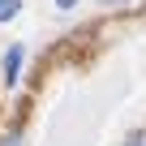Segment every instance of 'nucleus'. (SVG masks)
<instances>
[{"label": "nucleus", "mask_w": 146, "mask_h": 146, "mask_svg": "<svg viewBox=\"0 0 146 146\" xmlns=\"http://www.w3.org/2000/svg\"><path fill=\"white\" fill-rule=\"evenodd\" d=\"M22 56H26V52H22L17 43L5 52V86H17V78H22Z\"/></svg>", "instance_id": "nucleus-1"}, {"label": "nucleus", "mask_w": 146, "mask_h": 146, "mask_svg": "<svg viewBox=\"0 0 146 146\" xmlns=\"http://www.w3.org/2000/svg\"><path fill=\"white\" fill-rule=\"evenodd\" d=\"M17 9H22L17 0H0V22H9V17H17Z\"/></svg>", "instance_id": "nucleus-2"}, {"label": "nucleus", "mask_w": 146, "mask_h": 146, "mask_svg": "<svg viewBox=\"0 0 146 146\" xmlns=\"http://www.w3.org/2000/svg\"><path fill=\"white\" fill-rule=\"evenodd\" d=\"M0 146H22V137H17V133H9V137L0 142Z\"/></svg>", "instance_id": "nucleus-3"}, {"label": "nucleus", "mask_w": 146, "mask_h": 146, "mask_svg": "<svg viewBox=\"0 0 146 146\" xmlns=\"http://www.w3.org/2000/svg\"><path fill=\"white\" fill-rule=\"evenodd\" d=\"M73 5H78V0H56V9H73Z\"/></svg>", "instance_id": "nucleus-4"}, {"label": "nucleus", "mask_w": 146, "mask_h": 146, "mask_svg": "<svg viewBox=\"0 0 146 146\" xmlns=\"http://www.w3.org/2000/svg\"><path fill=\"white\" fill-rule=\"evenodd\" d=\"M129 146H146V133H137V137H133V142H129Z\"/></svg>", "instance_id": "nucleus-5"}]
</instances>
